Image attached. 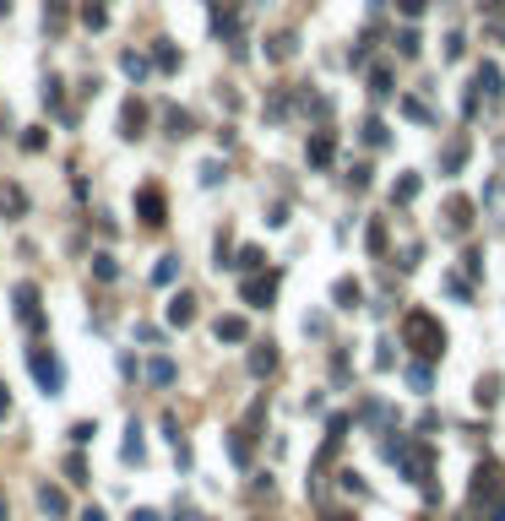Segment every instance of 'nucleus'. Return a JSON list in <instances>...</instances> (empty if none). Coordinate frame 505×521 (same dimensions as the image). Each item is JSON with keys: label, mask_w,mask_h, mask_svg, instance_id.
I'll return each mask as SVG.
<instances>
[{"label": "nucleus", "mask_w": 505, "mask_h": 521, "mask_svg": "<svg viewBox=\"0 0 505 521\" xmlns=\"http://www.w3.org/2000/svg\"><path fill=\"white\" fill-rule=\"evenodd\" d=\"M402 337L413 342V353H424V358H440L445 353V326L435 320L429 310H413L402 320Z\"/></svg>", "instance_id": "1"}, {"label": "nucleus", "mask_w": 505, "mask_h": 521, "mask_svg": "<svg viewBox=\"0 0 505 521\" xmlns=\"http://www.w3.org/2000/svg\"><path fill=\"white\" fill-rule=\"evenodd\" d=\"M33 375H39V386H44V396H60V386H65V370H60V358L55 353H44V348H33Z\"/></svg>", "instance_id": "2"}, {"label": "nucleus", "mask_w": 505, "mask_h": 521, "mask_svg": "<svg viewBox=\"0 0 505 521\" xmlns=\"http://www.w3.org/2000/svg\"><path fill=\"white\" fill-rule=\"evenodd\" d=\"M272 293H277V271H256V277L244 283V304L266 310V304H272Z\"/></svg>", "instance_id": "3"}, {"label": "nucleus", "mask_w": 505, "mask_h": 521, "mask_svg": "<svg viewBox=\"0 0 505 521\" xmlns=\"http://www.w3.org/2000/svg\"><path fill=\"white\" fill-rule=\"evenodd\" d=\"M494 489H500V461L484 456V461H478V473H473V505H484Z\"/></svg>", "instance_id": "4"}, {"label": "nucleus", "mask_w": 505, "mask_h": 521, "mask_svg": "<svg viewBox=\"0 0 505 521\" xmlns=\"http://www.w3.org/2000/svg\"><path fill=\"white\" fill-rule=\"evenodd\" d=\"M136 212H142L147 229H158V223H163V190L158 185H142V190H136Z\"/></svg>", "instance_id": "5"}, {"label": "nucleus", "mask_w": 505, "mask_h": 521, "mask_svg": "<svg viewBox=\"0 0 505 521\" xmlns=\"http://www.w3.org/2000/svg\"><path fill=\"white\" fill-rule=\"evenodd\" d=\"M17 320L22 326H44L39 320V288L33 283H17Z\"/></svg>", "instance_id": "6"}, {"label": "nucleus", "mask_w": 505, "mask_h": 521, "mask_svg": "<svg viewBox=\"0 0 505 521\" xmlns=\"http://www.w3.org/2000/svg\"><path fill=\"white\" fill-rule=\"evenodd\" d=\"M332 158H337V136H332V130H315V136H310V163L326 168Z\"/></svg>", "instance_id": "7"}, {"label": "nucleus", "mask_w": 505, "mask_h": 521, "mask_svg": "<svg viewBox=\"0 0 505 521\" xmlns=\"http://www.w3.org/2000/svg\"><path fill=\"white\" fill-rule=\"evenodd\" d=\"M445 223L457 234H467L473 229V201H467V196H451V201H445Z\"/></svg>", "instance_id": "8"}, {"label": "nucleus", "mask_w": 505, "mask_h": 521, "mask_svg": "<svg viewBox=\"0 0 505 521\" xmlns=\"http://www.w3.org/2000/svg\"><path fill=\"white\" fill-rule=\"evenodd\" d=\"M467 152H473V142H467V136H457V142L440 152V174H457V168L467 163Z\"/></svg>", "instance_id": "9"}, {"label": "nucleus", "mask_w": 505, "mask_h": 521, "mask_svg": "<svg viewBox=\"0 0 505 521\" xmlns=\"http://www.w3.org/2000/svg\"><path fill=\"white\" fill-rule=\"evenodd\" d=\"M142 126H147V109L131 98V104L120 109V136H142Z\"/></svg>", "instance_id": "10"}, {"label": "nucleus", "mask_w": 505, "mask_h": 521, "mask_svg": "<svg viewBox=\"0 0 505 521\" xmlns=\"http://www.w3.org/2000/svg\"><path fill=\"white\" fill-rule=\"evenodd\" d=\"M169 320H174V326H190V320H196V299H190V293H174V299H169Z\"/></svg>", "instance_id": "11"}, {"label": "nucleus", "mask_w": 505, "mask_h": 521, "mask_svg": "<svg viewBox=\"0 0 505 521\" xmlns=\"http://www.w3.org/2000/svg\"><path fill=\"white\" fill-rule=\"evenodd\" d=\"M505 87H500V65L489 60V65H478V98H500Z\"/></svg>", "instance_id": "12"}, {"label": "nucleus", "mask_w": 505, "mask_h": 521, "mask_svg": "<svg viewBox=\"0 0 505 521\" xmlns=\"http://www.w3.org/2000/svg\"><path fill=\"white\" fill-rule=\"evenodd\" d=\"M419 185H424V180H419V174H402V180H397V185H391V207H407V201H413V196H419Z\"/></svg>", "instance_id": "13"}, {"label": "nucleus", "mask_w": 505, "mask_h": 521, "mask_svg": "<svg viewBox=\"0 0 505 521\" xmlns=\"http://www.w3.org/2000/svg\"><path fill=\"white\" fill-rule=\"evenodd\" d=\"M272 370H277V348H272V342H261V348L250 353V375H272Z\"/></svg>", "instance_id": "14"}, {"label": "nucleus", "mask_w": 505, "mask_h": 521, "mask_svg": "<svg viewBox=\"0 0 505 521\" xmlns=\"http://www.w3.org/2000/svg\"><path fill=\"white\" fill-rule=\"evenodd\" d=\"M369 93L375 98H391L397 87H391V65H369Z\"/></svg>", "instance_id": "15"}, {"label": "nucleus", "mask_w": 505, "mask_h": 521, "mask_svg": "<svg viewBox=\"0 0 505 521\" xmlns=\"http://www.w3.org/2000/svg\"><path fill=\"white\" fill-rule=\"evenodd\" d=\"M332 299H337V310H353V304H359V283H353V277H337Z\"/></svg>", "instance_id": "16"}, {"label": "nucleus", "mask_w": 505, "mask_h": 521, "mask_svg": "<svg viewBox=\"0 0 505 521\" xmlns=\"http://www.w3.org/2000/svg\"><path fill=\"white\" fill-rule=\"evenodd\" d=\"M212 332H218V342H244V320H240V315H223Z\"/></svg>", "instance_id": "17"}, {"label": "nucleus", "mask_w": 505, "mask_h": 521, "mask_svg": "<svg viewBox=\"0 0 505 521\" xmlns=\"http://www.w3.org/2000/svg\"><path fill=\"white\" fill-rule=\"evenodd\" d=\"M364 147H375V152H381V147H391V130H386L381 120H364Z\"/></svg>", "instance_id": "18"}, {"label": "nucleus", "mask_w": 505, "mask_h": 521, "mask_svg": "<svg viewBox=\"0 0 505 521\" xmlns=\"http://www.w3.org/2000/svg\"><path fill=\"white\" fill-rule=\"evenodd\" d=\"M0 212H11V217H17V212H27V196H22L17 185H6V190H0Z\"/></svg>", "instance_id": "19"}, {"label": "nucleus", "mask_w": 505, "mask_h": 521, "mask_svg": "<svg viewBox=\"0 0 505 521\" xmlns=\"http://www.w3.org/2000/svg\"><path fill=\"white\" fill-rule=\"evenodd\" d=\"M407 386H413V391L424 396L429 386H435V375H429V364H407Z\"/></svg>", "instance_id": "20"}, {"label": "nucleus", "mask_w": 505, "mask_h": 521, "mask_svg": "<svg viewBox=\"0 0 505 521\" xmlns=\"http://www.w3.org/2000/svg\"><path fill=\"white\" fill-rule=\"evenodd\" d=\"M402 114H407V120H419V126H435V109L419 104V98H402Z\"/></svg>", "instance_id": "21"}, {"label": "nucleus", "mask_w": 505, "mask_h": 521, "mask_svg": "<svg viewBox=\"0 0 505 521\" xmlns=\"http://www.w3.org/2000/svg\"><path fill=\"white\" fill-rule=\"evenodd\" d=\"M473 396H478V407H494V396H500V375H484Z\"/></svg>", "instance_id": "22"}, {"label": "nucleus", "mask_w": 505, "mask_h": 521, "mask_svg": "<svg viewBox=\"0 0 505 521\" xmlns=\"http://www.w3.org/2000/svg\"><path fill=\"white\" fill-rule=\"evenodd\" d=\"M147 380H152V386H169V380H174V364H169V358H152V364H147Z\"/></svg>", "instance_id": "23"}, {"label": "nucleus", "mask_w": 505, "mask_h": 521, "mask_svg": "<svg viewBox=\"0 0 505 521\" xmlns=\"http://www.w3.org/2000/svg\"><path fill=\"white\" fill-rule=\"evenodd\" d=\"M120 71H125V76H136V82H142V76H147V60L136 55V49H125V55H120Z\"/></svg>", "instance_id": "24"}, {"label": "nucleus", "mask_w": 505, "mask_h": 521, "mask_svg": "<svg viewBox=\"0 0 505 521\" xmlns=\"http://www.w3.org/2000/svg\"><path fill=\"white\" fill-rule=\"evenodd\" d=\"M419 33H413V27H402V33H397V55H402V60H413V55H419Z\"/></svg>", "instance_id": "25"}, {"label": "nucleus", "mask_w": 505, "mask_h": 521, "mask_svg": "<svg viewBox=\"0 0 505 521\" xmlns=\"http://www.w3.org/2000/svg\"><path fill=\"white\" fill-rule=\"evenodd\" d=\"M39 505L49 510V516H65V494L60 489H39Z\"/></svg>", "instance_id": "26"}, {"label": "nucleus", "mask_w": 505, "mask_h": 521, "mask_svg": "<svg viewBox=\"0 0 505 521\" xmlns=\"http://www.w3.org/2000/svg\"><path fill=\"white\" fill-rule=\"evenodd\" d=\"M266 55H272V60H288V55H294V33H277V39H272V49H266Z\"/></svg>", "instance_id": "27"}, {"label": "nucleus", "mask_w": 505, "mask_h": 521, "mask_svg": "<svg viewBox=\"0 0 505 521\" xmlns=\"http://www.w3.org/2000/svg\"><path fill=\"white\" fill-rule=\"evenodd\" d=\"M152 60H158V71H180V55H174V43H158V55H152Z\"/></svg>", "instance_id": "28"}, {"label": "nucleus", "mask_w": 505, "mask_h": 521, "mask_svg": "<svg viewBox=\"0 0 505 521\" xmlns=\"http://www.w3.org/2000/svg\"><path fill=\"white\" fill-rule=\"evenodd\" d=\"M169 136H190V114L185 109H169Z\"/></svg>", "instance_id": "29"}, {"label": "nucleus", "mask_w": 505, "mask_h": 521, "mask_svg": "<svg viewBox=\"0 0 505 521\" xmlns=\"http://www.w3.org/2000/svg\"><path fill=\"white\" fill-rule=\"evenodd\" d=\"M93 271H98L103 283H114V277H120V266H114V255H93Z\"/></svg>", "instance_id": "30"}, {"label": "nucleus", "mask_w": 505, "mask_h": 521, "mask_svg": "<svg viewBox=\"0 0 505 521\" xmlns=\"http://www.w3.org/2000/svg\"><path fill=\"white\" fill-rule=\"evenodd\" d=\"M44 27H65V0H49V6H44Z\"/></svg>", "instance_id": "31"}, {"label": "nucleus", "mask_w": 505, "mask_h": 521, "mask_svg": "<svg viewBox=\"0 0 505 521\" xmlns=\"http://www.w3.org/2000/svg\"><path fill=\"white\" fill-rule=\"evenodd\" d=\"M174 271H180V261H174V255H163L158 271H152V283H174Z\"/></svg>", "instance_id": "32"}, {"label": "nucleus", "mask_w": 505, "mask_h": 521, "mask_svg": "<svg viewBox=\"0 0 505 521\" xmlns=\"http://www.w3.org/2000/svg\"><path fill=\"white\" fill-rule=\"evenodd\" d=\"M81 22H87V27H109V11H103V6H81Z\"/></svg>", "instance_id": "33"}, {"label": "nucleus", "mask_w": 505, "mask_h": 521, "mask_svg": "<svg viewBox=\"0 0 505 521\" xmlns=\"http://www.w3.org/2000/svg\"><path fill=\"white\" fill-rule=\"evenodd\" d=\"M261 261H266V255L256 250V245H244V250H240V266H244V271H261Z\"/></svg>", "instance_id": "34"}, {"label": "nucleus", "mask_w": 505, "mask_h": 521, "mask_svg": "<svg viewBox=\"0 0 505 521\" xmlns=\"http://www.w3.org/2000/svg\"><path fill=\"white\" fill-rule=\"evenodd\" d=\"M386 245H391V239H386V229H381V223H369V250L386 255Z\"/></svg>", "instance_id": "35"}, {"label": "nucleus", "mask_w": 505, "mask_h": 521, "mask_svg": "<svg viewBox=\"0 0 505 521\" xmlns=\"http://www.w3.org/2000/svg\"><path fill=\"white\" fill-rule=\"evenodd\" d=\"M424 6H429V0H397V11H402V17H424Z\"/></svg>", "instance_id": "36"}, {"label": "nucleus", "mask_w": 505, "mask_h": 521, "mask_svg": "<svg viewBox=\"0 0 505 521\" xmlns=\"http://www.w3.org/2000/svg\"><path fill=\"white\" fill-rule=\"evenodd\" d=\"M462 43H467L462 33H445V60H457V55H462Z\"/></svg>", "instance_id": "37"}, {"label": "nucleus", "mask_w": 505, "mask_h": 521, "mask_svg": "<svg viewBox=\"0 0 505 521\" xmlns=\"http://www.w3.org/2000/svg\"><path fill=\"white\" fill-rule=\"evenodd\" d=\"M44 142H49L44 130H27V136H22V147H27V152H44Z\"/></svg>", "instance_id": "38"}, {"label": "nucleus", "mask_w": 505, "mask_h": 521, "mask_svg": "<svg viewBox=\"0 0 505 521\" xmlns=\"http://www.w3.org/2000/svg\"><path fill=\"white\" fill-rule=\"evenodd\" d=\"M93 435H98V424H77V429H71V440H77V445H87Z\"/></svg>", "instance_id": "39"}, {"label": "nucleus", "mask_w": 505, "mask_h": 521, "mask_svg": "<svg viewBox=\"0 0 505 521\" xmlns=\"http://www.w3.org/2000/svg\"><path fill=\"white\" fill-rule=\"evenodd\" d=\"M223 180V163H202V185H218Z\"/></svg>", "instance_id": "40"}, {"label": "nucleus", "mask_w": 505, "mask_h": 521, "mask_svg": "<svg viewBox=\"0 0 505 521\" xmlns=\"http://www.w3.org/2000/svg\"><path fill=\"white\" fill-rule=\"evenodd\" d=\"M131 521H158V510H131Z\"/></svg>", "instance_id": "41"}, {"label": "nucleus", "mask_w": 505, "mask_h": 521, "mask_svg": "<svg viewBox=\"0 0 505 521\" xmlns=\"http://www.w3.org/2000/svg\"><path fill=\"white\" fill-rule=\"evenodd\" d=\"M81 521H103V510H98V505H93V510H81Z\"/></svg>", "instance_id": "42"}, {"label": "nucleus", "mask_w": 505, "mask_h": 521, "mask_svg": "<svg viewBox=\"0 0 505 521\" xmlns=\"http://www.w3.org/2000/svg\"><path fill=\"white\" fill-rule=\"evenodd\" d=\"M6 407H11V396H6V386H0V418H6Z\"/></svg>", "instance_id": "43"}, {"label": "nucleus", "mask_w": 505, "mask_h": 521, "mask_svg": "<svg viewBox=\"0 0 505 521\" xmlns=\"http://www.w3.org/2000/svg\"><path fill=\"white\" fill-rule=\"evenodd\" d=\"M326 521H353V516H326Z\"/></svg>", "instance_id": "44"}, {"label": "nucleus", "mask_w": 505, "mask_h": 521, "mask_svg": "<svg viewBox=\"0 0 505 521\" xmlns=\"http://www.w3.org/2000/svg\"><path fill=\"white\" fill-rule=\"evenodd\" d=\"M0 136H6V120H0Z\"/></svg>", "instance_id": "45"}, {"label": "nucleus", "mask_w": 505, "mask_h": 521, "mask_svg": "<svg viewBox=\"0 0 505 521\" xmlns=\"http://www.w3.org/2000/svg\"><path fill=\"white\" fill-rule=\"evenodd\" d=\"M375 6H386V0H375Z\"/></svg>", "instance_id": "46"}]
</instances>
